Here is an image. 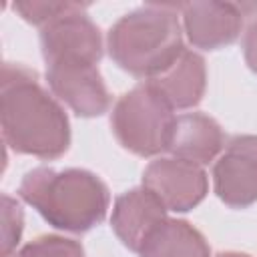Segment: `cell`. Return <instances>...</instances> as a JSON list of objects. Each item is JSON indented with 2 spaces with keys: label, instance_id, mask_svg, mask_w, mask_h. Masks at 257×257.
I'll return each instance as SVG.
<instances>
[{
  "label": "cell",
  "instance_id": "1",
  "mask_svg": "<svg viewBox=\"0 0 257 257\" xmlns=\"http://www.w3.org/2000/svg\"><path fill=\"white\" fill-rule=\"evenodd\" d=\"M22 197L58 229L88 231L106 213V187L86 171L36 169L22 183Z\"/></svg>",
  "mask_w": 257,
  "mask_h": 257
},
{
  "label": "cell",
  "instance_id": "2",
  "mask_svg": "<svg viewBox=\"0 0 257 257\" xmlns=\"http://www.w3.org/2000/svg\"><path fill=\"white\" fill-rule=\"evenodd\" d=\"M110 54L135 74H161L183 54L179 22L167 8H143L126 14L110 30Z\"/></svg>",
  "mask_w": 257,
  "mask_h": 257
},
{
  "label": "cell",
  "instance_id": "3",
  "mask_svg": "<svg viewBox=\"0 0 257 257\" xmlns=\"http://www.w3.org/2000/svg\"><path fill=\"white\" fill-rule=\"evenodd\" d=\"M4 133L14 149L42 157L60 155L68 145L66 116L22 68H16L14 98L4 92Z\"/></svg>",
  "mask_w": 257,
  "mask_h": 257
},
{
  "label": "cell",
  "instance_id": "4",
  "mask_svg": "<svg viewBox=\"0 0 257 257\" xmlns=\"http://www.w3.org/2000/svg\"><path fill=\"white\" fill-rule=\"evenodd\" d=\"M175 118L171 104L151 84H141L116 104L114 133L126 149L139 155H153L167 149Z\"/></svg>",
  "mask_w": 257,
  "mask_h": 257
},
{
  "label": "cell",
  "instance_id": "5",
  "mask_svg": "<svg viewBox=\"0 0 257 257\" xmlns=\"http://www.w3.org/2000/svg\"><path fill=\"white\" fill-rule=\"evenodd\" d=\"M217 195L233 207L257 199V137H237L215 167Z\"/></svg>",
  "mask_w": 257,
  "mask_h": 257
},
{
  "label": "cell",
  "instance_id": "6",
  "mask_svg": "<svg viewBox=\"0 0 257 257\" xmlns=\"http://www.w3.org/2000/svg\"><path fill=\"white\" fill-rule=\"evenodd\" d=\"M145 187L155 193L165 207L187 211L203 199L207 181L205 173L195 163L163 159L155 161L145 171Z\"/></svg>",
  "mask_w": 257,
  "mask_h": 257
},
{
  "label": "cell",
  "instance_id": "7",
  "mask_svg": "<svg viewBox=\"0 0 257 257\" xmlns=\"http://www.w3.org/2000/svg\"><path fill=\"white\" fill-rule=\"evenodd\" d=\"M48 80L60 94V98H64L78 114H100L108 104L104 84L100 82V76L92 62H50Z\"/></svg>",
  "mask_w": 257,
  "mask_h": 257
},
{
  "label": "cell",
  "instance_id": "8",
  "mask_svg": "<svg viewBox=\"0 0 257 257\" xmlns=\"http://www.w3.org/2000/svg\"><path fill=\"white\" fill-rule=\"evenodd\" d=\"M161 223H165V205L149 189L131 191L116 201L112 225L126 247L139 251Z\"/></svg>",
  "mask_w": 257,
  "mask_h": 257
},
{
  "label": "cell",
  "instance_id": "9",
  "mask_svg": "<svg viewBox=\"0 0 257 257\" xmlns=\"http://www.w3.org/2000/svg\"><path fill=\"white\" fill-rule=\"evenodd\" d=\"M241 16L233 4H187L185 24L197 46L215 48L231 42L239 32Z\"/></svg>",
  "mask_w": 257,
  "mask_h": 257
},
{
  "label": "cell",
  "instance_id": "10",
  "mask_svg": "<svg viewBox=\"0 0 257 257\" xmlns=\"http://www.w3.org/2000/svg\"><path fill=\"white\" fill-rule=\"evenodd\" d=\"M219 126L203 114H183L175 118L167 149L189 163H207L221 149Z\"/></svg>",
  "mask_w": 257,
  "mask_h": 257
},
{
  "label": "cell",
  "instance_id": "11",
  "mask_svg": "<svg viewBox=\"0 0 257 257\" xmlns=\"http://www.w3.org/2000/svg\"><path fill=\"white\" fill-rule=\"evenodd\" d=\"M203 60L193 52H183L181 58L171 66V72L165 76H157L151 84L165 96L171 106H193L199 102L203 92Z\"/></svg>",
  "mask_w": 257,
  "mask_h": 257
},
{
  "label": "cell",
  "instance_id": "12",
  "mask_svg": "<svg viewBox=\"0 0 257 257\" xmlns=\"http://www.w3.org/2000/svg\"><path fill=\"white\" fill-rule=\"evenodd\" d=\"M139 251L143 257H209L203 237L183 221L161 223Z\"/></svg>",
  "mask_w": 257,
  "mask_h": 257
},
{
  "label": "cell",
  "instance_id": "13",
  "mask_svg": "<svg viewBox=\"0 0 257 257\" xmlns=\"http://www.w3.org/2000/svg\"><path fill=\"white\" fill-rule=\"evenodd\" d=\"M20 257H82V249L68 239L44 237L28 245Z\"/></svg>",
  "mask_w": 257,
  "mask_h": 257
},
{
  "label": "cell",
  "instance_id": "14",
  "mask_svg": "<svg viewBox=\"0 0 257 257\" xmlns=\"http://www.w3.org/2000/svg\"><path fill=\"white\" fill-rule=\"evenodd\" d=\"M245 54H247V62L249 66L257 72V20L251 24L247 38H245Z\"/></svg>",
  "mask_w": 257,
  "mask_h": 257
},
{
  "label": "cell",
  "instance_id": "15",
  "mask_svg": "<svg viewBox=\"0 0 257 257\" xmlns=\"http://www.w3.org/2000/svg\"><path fill=\"white\" fill-rule=\"evenodd\" d=\"M219 257H247V255H235V253H227V255H219Z\"/></svg>",
  "mask_w": 257,
  "mask_h": 257
}]
</instances>
